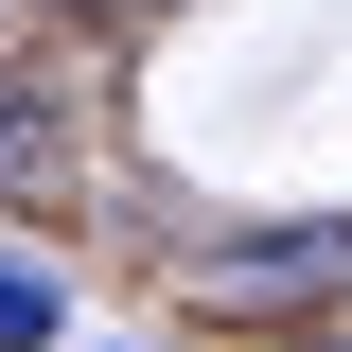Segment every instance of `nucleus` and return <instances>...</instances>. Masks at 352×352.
<instances>
[{"label": "nucleus", "instance_id": "obj_1", "mask_svg": "<svg viewBox=\"0 0 352 352\" xmlns=\"http://www.w3.org/2000/svg\"><path fill=\"white\" fill-rule=\"evenodd\" d=\"M352 282V212H300V229H247V247H194V317H300Z\"/></svg>", "mask_w": 352, "mask_h": 352}, {"label": "nucleus", "instance_id": "obj_2", "mask_svg": "<svg viewBox=\"0 0 352 352\" xmlns=\"http://www.w3.org/2000/svg\"><path fill=\"white\" fill-rule=\"evenodd\" d=\"M53 159H71V141H53V106H18V88H0V194H53Z\"/></svg>", "mask_w": 352, "mask_h": 352}, {"label": "nucleus", "instance_id": "obj_3", "mask_svg": "<svg viewBox=\"0 0 352 352\" xmlns=\"http://www.w3.org/2000/svg\"><path fill=\"white\" fill-rule=\"evenodd\" d=\"M0 352H53V282L36 264H0Z\"/></svg>", "mask_w": 352, "mask_h": 352}]
</instances>
